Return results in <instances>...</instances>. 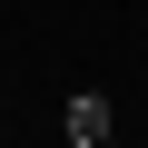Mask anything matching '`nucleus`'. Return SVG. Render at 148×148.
I'll return each mask as SVG.
<instances>
[{"instance_id":"f257e3e1","label":"nucleus","mask_w":148,"mask_h":148,"mask_svg":"<svg viewBox=\"0 0 148 148\" xmlns=\"http://www.w3.org/2000/svg\"><path fill=\"white\" fill-rule=\"evenodd\" d=\"M59 128H69V148H119V109H109V89H79L59 109Z\"/></svg>"}]
</instances>
